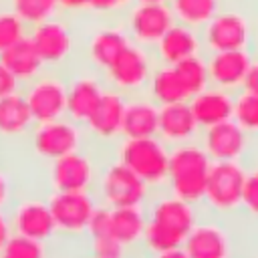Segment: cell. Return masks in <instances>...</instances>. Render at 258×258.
I'll list each match as a JSON object with an SVG mask.
<instances>
[{"instance_id": "cell-1", "label": "cell", "mask_w": 258, "mask_h": 258, "mask_svg": "<svg viewBox=\"0 0 258 258\" xmlns=\"http://www.w3.org/2000/svg\"><path fill=\"white\" fill-rule=\"evenodd\" d=\"M145 214L147 222L141 252L151 254L183 248L185 238L202 216V208L175 198L167 189H161L151 194L145 204Z\"/></svg>"}, {"instance_id": "cell-2", "label": "cell", "mask_w": 258, "mask_h": 258, "mask_svg": "<svg viewBox=\"0 0 258 258\" xmlns=\"http://www.w3.org/2000/svg\"><path fill=\"white\" fill-rule=\"evenodd\" d=\"M210 167L212 159L208 157L200 141L173 145L169 147V169L165 189L175 198L202 208Z\"/></svg>"}, {"instance_id": "cell-3", "label": "cell", "mask_w": 258, "mask_h": 258, "mask_svg": "<svg viewBox=\"0 0 258 258\" xmlns=\"http://www.w3.org/2000/svg\"><path fill=\"white\" fill-rule=\"evenodd\" d=\"M111 155L129 167L139 179L147 183L151 191H161L167 185L169 169V145L157 135L127 139L121 137L113 147Z\"/></svg>"}, {"instance_id": "cell-4", "label": "cell", "mask_w": 258, "mask_h": 258, "mask_svg": "<svg viewBox=\"0 0 258 258\" xmlns=\"http://www.w3.org/2000/svg\"><path fill=\"white\" fill-rule=\"evenodd\" d=\"M28 38L34 44L44 67L50 71H64L67 67H71L75 54L81 50L79 30L73 18L64 14L32 26L28 30Z\"/></svg>"}, {"instance_id": "cell-5", "label": "cell", "mask_w": 258, "mask_h": 258, "mask_svg": "<svg viewBox=\"0 0 258 258\" xmlns=\"http://www.w3.org/2000/svg\"><path fill=\"white\" fill-rule=\"evenodd\" d=\"M151 189L129 167L117 161L113 155L105 157L99 167V175L93 187L97 204L107 208H131L145 206L151 198Z\"/></svg>"}, {"instance_id": "cell-6", "label": "cell", "mask_w": 258, "mask_h": 258, "mask_svg": "<svg viewBox=\"0 0 258 258\" xmlns=\"http://www.w3.org/2000/svg\"><path fill=\"white\" fill-rule=\"evenodd\" d=\"M248 165L242 161H212L202 212L218 218H232L242 212V191Z\"/></svg>"}, {"instance_id": "cell-7", "label": "cell", "mask_w": 258, "mask_h": 258, "mask_svg": "<svg viewBox=\"0 0 258 258\" xmlns=\"http://www.w3.org/2000/svg\"><path fill=\"white\" fill-rule=\"evenodd\" d=\"M101 155L91 143L44 165V191H93Z\"/></svg>"}, {"instance_id": "cell-8", "label": "cell", "mask_w": 258, "mask_h": 258, "mask_svg": "<svg viewBox=\"0 0 258 258\" xmlns=\"http://www.w3.org/2000/svg\"><path fill=\"white\" fill-rule=\"evenodd\" d=\"M30 155L46 165L67 153H73L77 149H83L89 145L87 133L83 125L71 121L69 117L48 121V123H36L26 139Z\"/></svg>"}, {"instance_id": "cell-9", "label": "cell", "mask_w": 258, "mask_h": 258, "mask_svg": "<svg viewBox=\"0 0 258 258\" xmlns=\"http://www.w3.org/2000/svg\"><path fill=\"white\" fill-rule=\"evenodd\" d=\"M56 228V240L83 244L89 220L97 208L93 191H46Z\"/></svg>"}, {"instance_id": "cell-10", "label": "cell", "mask_w": 258, "mask_h": 258, "mask_svg": "<svg viewBox=\"0 0 258 258\" xmlns=\"http://www.w3.org/2000/svg\"><path fill=\"white\" fill-rule=\"evenodd\" d=\"M202 34V44L204 52H214V50H238V48H254V22L252 18L236 8L230 6L228 2L224 8L200 30Z\"/></svg>"}, {"instance_id": "cell-11", "label": "cell", "mask_w": 258, "mask_h": 258, "mask_svg": "<svg viewBox=\"0 0 258 258\" xmlns=\"http://www.w3.org/2000/svg\"><path fill=\"white\" fill-rule=\"evenodd\" d=\"M155 64L157 60L149 48L129 42L107 67V71L101 73V77L107 87L123 93L125 97L139 95V93H145L147 81Z\"/></svg>"}, {"instance_id": "cell-12", "label": "cell", "mask_w": 258, "mask_h": 258, "mask_svg": "<svg viewBox=\"0 0 258 258\" xmlns=\"http://www.w3.org/2000/svg\"><path fill=\"white\" fill-rule=\"evenodd\" d=\"M8 218L14 234H20L44 244H52L56 240V228H54V220H52L44 189L40 194L18 191L16 200L8 208Z\"/></svg>"}, {"instance_id": "cell-13", "label": "cell", "mask_w": 258, "mask_h": 258, "mask_svg": "<svg viewBox=\"0 0 258 258\" xmlns=\"http://www.w3.org/2000/svg\"><path fill=\"white\" fill-rule=\"evenodd\" d=\"M22 95L34 123H48L67 117V73L44 69L22 87Z\"/></svg>"}, {"instance_id": "cell-14", "label": "cell", "mask_w": 258, "mask_h": 258, "mask_svg": "<svg viewBox=\"0 0 258 258\" xmlns=\"http://www.w3.org/2000/svg\"><path fill=\"white\" fill-rule=\"evenodd\" d=\"M200 145L208 153L212 161H242L248 159L258 149V141H254L238 123L224 121L200 131Z\"/></svg>"}, {"instance_id": "cell-15", "label": "cell", "mask_w": 258, "mask_h": 258, "mask_svg": "<svg viewBox=\"0 0 258 258\" xmlns=\"http://www.w3.org/2000/svg\"><path fill=\"white\" fill-rule=\"evenodd\" d=\"M123 26L131 42L141 44L149 50L161 40V36L175 22V16L169 4H139L133 2L123 14Z\"/></svg>"}, {"instance_id": "cell-16", "label": "cell", "mask_w": 258, "mask_h": 258, "mask_svg": "<svg viewBox=\"0 0 258 258\" xmlns=\"http://www.w3.org/2000/svg\"><path fill=\"white\" fill-rule=\"evenodd\" d=\"M125 95L107 87L97 109L83 125L87 139L93 147H113L121 139L123 127V111H125Z\"/></svg>"}, {"instance_id": "cell-17", "label": "cell", "mask_w": 258, "mask_h": 258, "mask_svg": "<svg viewBox=\"0 0 258 258\" xmlns=\"http://www.w3.org/2000/svg\"><path fill=\"white\" fill-rule=\"evenodd\" d=\"M107 85L101 73L85 67L67 71V117L79 125H85L87 119L97 109Z\"/></svg>"}, {"instance_id": "cell-18", "label": "cell", "mask_w": 258, "mask_h": 258, "mask_svg": "<svg viewBox=\"0 0 258 258\" xmlns=\"http://www.w3.org/2000/svg\"><path fill=\"white\" fill-rule=\"evenodd\" d=\"M187 258H232V238L226 218L202 212L194 230L183 242Z\"/></svg>"}, {"instance_id": "cell-19", "label": "cell", "mask_w": 258, "mask_h": 258, "mask_svg": "<svg viewBox=\"0 0 258 258\" xmlns=\"http://www.w3.org/2000/svg\"><path fill=\"white\" fill-rule=\"evenodd\" d=\"M131 42L123 22H103L97 24L83 42V54L87 67L103 73L115 60V56Z\"/></svg>"}, {"instance_id": "cell-20", "label": "cell", "mask_w": 258, "mask_h": 258, "mask_svg": "<svg viewBox=\"0 0 258 258\" xmlns=\"http://www.w3.org/2000/svg\"><path fill=\"white\" fill-rule=\"evenodd\" d=\"M252 56H254V50H248V48L206 52L210 85L230 93H238L244 85Z\"/></svg>"}, {"instance_id": "cell-21", "label": "cell", "mask_w": 258, "mask_h": 258, "mask_svg": "<svg viewBox=\"0 0 258 258\" xmlns=\"http://www.w3.org/2000/svg\"><path fill=\"white\" fill-rule=\"evenodd\" d=\"M200 125L194 119V113L187 105L183 103H171V105H161L159 107V121H157V137L167 143L169 147L198 141L200 137Z\"/></svg>"}, {"instance_id": "cell-22", "label": "cell", "mask_w": 258, "mask_h": 258, "mask_svg": "<svg viewBox=\"0 0 258 258\" xmlns=\"http://www.w3.org/2000/svg\"><path fill=\"white\" fill-rule=\"evenodd\" d=\"M153 56L157 64H177L183 58H189L194 54L204 52L202 34L200 30L173 22L169 30L161 36V40L153 46Z\"/></svg>"}, {"instance_id": "cell-23", "label": "cell", "mask_w": 258, "mask_h": 258, "mask_svg": "<svg viewBox=\"0 0 258 258\" xmlns=\"http://www.w3.org/2000/svg\"><path fill=\"white\" fill-rule=\"evenodd\" d=\"M187 105H189V109L194 113V119L200 125V129H208L212 125H218V123H224V121L232 119L234 93L210 85L204 91L191 95Z\"/></svg>"}, {"instance_id": "cell-24", "label": "cell", "mask_w": 258, "mask_h": 258, "mask_svg": "<svg viewBox=\"0 0 258 258\" xmlns=\"http://www.w3.org/2000/svg\"><path fill=\"white\" fill-rule=\"evenodd\" d=\"M145 222H147L145 206L111 208L109 234L127 250L129 258H137L141 254Z\"/></svg>"}, {"instance_id": "cell-25", "label": "cell", "mask_w": 258, "mask_h": 258, "mask_svg": "<svg viewBox=\"0 0 258 258\" xmlns=\"http://www.w3.org/2000/svg\"><path fill=\"white\" fill-rule=\"evenodd\" d=\"M32 113L26 105L22 91L0 99V145L2 143H18L28 139L34 127Z\"/></svg>"}, {"instance_id": "cell-26", "label": "cell", "mask_w": 258, "mask_h": 258, "mask_svg": "<svg viewBox=\"0 0 258 258\" xmlns=\"http://www.w3.org/2000/svg\"><path fill=\"white\" fill-rule=\"evenodd\" d=\"M157 121H159V107L145 93L129 95L125 99L121 137L127 139L153 137L157 135Z\"/></svg>"}, {"instance_id": "cell-27", "label": "cell", "mask_w": 258, "mask_h": 258, "mask_svg": "<svg viewBox=\"0 0 258 258\" xmlns=\"http://www.w3.org/2000/svg\"><path fill=\"white\" fill-rule=\"evenodd\" d=\"M145 95L157 105H171V103H183L189 101V93L185 91L181 79L177 77L173 64H155L147 87Z\"/></svg>"}, {"instance_id": "cell-28", "label": "cell", "mask_w": 258, "mask_h": 258, "mask_svg": "<svg viewBox=\"0 0 258 258\" xmlns=\"http://www.w3.org/2000/svg\"><path fill=\"white\" fill-rule=\"evenodd\" d=\"M0 60L6 64V69L14 75V79L22 87L26 83H30L32 79H36L46 69L28 36L22 38L20 42H16L14 46H10L8 50H4L0 54Z\"/></svg>"}, {"instance_id": "cell-29", "label": "cell", "mask_w": 258, "mask_h": 258, "mask_svg": "<svg viewBox=\"0 0 258 258\" xmlns=\"http://www.w3.org/2000/svg\"><path fill=\"white\" fill-rule=\"evenodd\" d=\"M175 22L202 30L226 4V0H169Z\"/></svg>"}, {"instance_id": "cell-30", "label": "cell", "mask_w": 258, "mask_h": 258, "mask_svg": "<svg viewBox=\"0 0 258 258\" xmlns=\"http://www.w3.org/2000/svg\"><path fill=\"white\" fill-rule=\"evenodd\" d=\"M2 6L12 10L28 28L60 14L58 0H4Z\"/></svg>"}, {"instance_id": "cell-31", "label": "cell", "mask_w": 258, "mask_h": 258, "mask_svg": "<svg viewBox=\"0 0 258 258\" xmlns=\"http://www.w3.org/2000/svg\"><path fill=\"white\" fill-rule=\"evenodd\" d=\"M177 77L181 79L185 91L191 95L204 91L206 87H210V73H208V62H206V52L194 54L189 58L179 60L177 64H173Z\"/></svg>"}, {"instance_id": "cell-32", "label": "cell", "mask_w": 258, "mask_h": 258, "mask_svg": "<svg viewBox=\"0 0 258 258\" xmlns=\"http://www.w3.org/2000/svg\"><path fill=\"white\" fill-rule=\"evenodd\" d=\"M232 121L238 123L254 141H258V95H252L242 89L234 93Z\"/></svg>"}, {"instance_id": "cell-33", "label": "cell", "mask_w": 258, "mask_h": 258, "mask_svg": "<svg viewBox=\"0 0 258 258\" xmlns=\"http://www.w3.org/2000/svg\"><path fill=\"white\" fill-rule=\"evenodd\" d=\"M50 252H52V244H44L20 234H12L4 244V248L0 250V258H50Z\"/></svg>"}, {"instance_id": "cell-34", "label": "cell", "mask_w": 258, "mask_h": 258, "mask_svg": "<svg viewBox=\"0 0 258 258\" xmlns=\"http://www.w3.org/2000/svg\"><path fill=\"white\" fill-rule=\"evenodd\" d=\"M28 26L6 6L0 4V54L28 36Z\"/></svg>"}, {"instance_id": "cell-35", "label": "cell", "mask_w": 258, "mask_h": 258, "mask_svg": "<svg viewBox=\"0 0 258 258\" xmlns=\"http://www.w3.org/2000/svg\"><path fill=\"white\" fill-rule=\"evenodd\" d=\"M242 212L248 218L258 220V171L248 165L244 191H242Z\"/></svg>"}, {"instance_id": "cell-36", "label": "cell", "mask_w": 258, "mask_h": 258, "mask_svg": "<svg viewBox=\"0 0 258 258\" xmlns=\"http://www.w3.org/2000/svg\"><path fill=\"white\" fill-rule=\"evenodd\" d=\"M135 0H89V14H97L103 18H113V16H123L129 6Z\"/></svg>"}, {"instance_id": "cell-37", "label": "cell", "mask_w": 258, "mask_h": 258, "mask_svg": "<svg viewBox=\"0 0 258 258\" xmlns=\"http://www.w3.org/2000/svg\"><path fill=\"white\" fill-rule=\"evenodd\" d=\"M18 185H16V177L14 173L0 163V212H8V208L12 206V202L18 196Z\"/></svg>"}, {"instance_id": "cell-38", "label": "cell", "mask_w": 258, "mask_h": 258, "mask_svg": "<svg viewBox=\"0 0 258 258\" xmlns=\"http://www.w3.org/2000/svg\"><path fill=\"white\" fill-rule=\"evenodd\" d=\"M83 254H85L83 244H71V242H60V240L52 242L50 258H81Z\"/></svg>"}, {"instance_id": "cell-39", "label": "cell", "mask_w": 258, "mask_h": 258, "mask_svg": "<svg viewBox=\"0 0 258 258\" xmlns=\"http://www.w3.org/2000/svg\"><path fill=\"white\" fill-rule=\"evenodd\" d=\"M22 91V85L14 79V75L6 69V64L0 60V99L2 97H8V95H14Z\"/></svg>"}, {"instance_id": "cell-40", "label": "cell", "mask_w": 258, "mask_h": 258, "mask_svg": "<svg viewBox=\"0 0 258 258\" xmlns=\"http://www.w3.org/2000/svg\"><path fill=\"white\" fill-rule=\"evenodd\" d=\"M58 10L69 18H77L89 14V0H58Z\"/></svg>"}, {"instance_id": "cell-41", "label": "cell", "mask_w": 258, "mask_h": 258, "mask_svg": "<svg viewBox=\"0 0 258 258\" xmlns=\"http://www.w3.org/2000/svg\"><path fill=\"white\" fill-rule=\"evenodd\" d=\"M242 91L258 95V50H254L252 62L248 67V73H246V79H244V85H242Z\"/></svg>"}, {"instance_id": "cell-42", "label": "cell", "mask_w": 258, "mask_h": 258, "mask_svg": "<svg viewBox=\"0 0 258 258\" xmlns=\"http://www.w3.org/2000/svg\"><path fill=\"white\" fill-rule=\"evenodd\" d=\"M12 226H10V218L8 212H0V250L4 248V244L8 242V238L12 236Z\"/></svg>"}, {"instance_id": "cell-43", "label": "cell", "mask_w": 258, "mask_h": 258, "mask_svg": "<svg viewBox=\"0 0 258 258\" xmlns=\"http://www.w3.org/2000/svg\"><path fill=\"white\" fill-rule=\"evenodd\" d=\"M137 258H187L185 250L183 248H175V250H165V252H151V254H145L141 252Z\"/></svg>"}, {"instance_id": "cell-44", "label": "cell", "mask_w": 258, "mask_h": 258, "mask_svg": "<svg viewBox=\"0 0 258 258\" xmlns=\"http://www.w3.org/2000/svg\"><path fill=\"white\" fill-rule=\"evenodd\" d=\"M139 4H167L169 0H135Z\"/></svg>"}, {"instance_id": "cell-45", "label": "cell", "mask_w": 258, "mask_h": 258, "mask_svg": "<svg viewBox=\"0 0 258 258\" xmlns=\"http://www.w3.org/2000/svg\"><path fill=\"white\" fill-rule=\"evenodd\" d=\"M81 258H99V256H91V254H83Z\"/></svg>"}, {"instance_id": "cell-46", "label": "cell", "mask_w": 258, "mask_h": 258, "mask_svg": "<svg viewBox=\"0 0 258 258\" xmlns=\"http://www.w3.org/2000/svg\"><path fill=\"white\" fill-rule=\"evenodd\" d=\"M0 4H2V0H0Z\"/></svg>"}]
</instances>
